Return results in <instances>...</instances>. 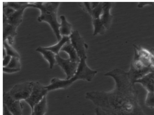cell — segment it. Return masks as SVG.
<instances>
[{"instance_id": "83f0119b", "label": "cell", "mask_w": 154, "mask_h": 115, "mask_svg": "<svg viewBox=\"0 0 154 115\" xmlns=\"http://www.w3.org/2000/svg\"><path fill=\"white\" fill-rule=\"evenodd\" d=\"M12 57L7 55L3 58V67L7 66L10 63Z\"/></svg>"}, {"instance_id": "ac0fdd59", "label": "cell", "mask_w": 154, "mask_h": 115, "mask_svg": "<svg viewBox=\"0 0 154 115\" xmlns=\"http://www.w3.org/2000/svg\"><path fill=\"white\" fill-rule=\"evenodd\" d=\"M70 41L69 36H63L61 39L56 44L52 46L44 47L46 49L51 51L56 55H59V52L63 45Z\"/></svg>"}, {"instance_id": "836d02e7", "label": "cell", "mask_w": 154, "mask_h": 115, "mask_svg": "<svg viewBox=\"0 0 154 115\" xmlns=\"http://www.w3.org/2000/svg\"><path fill=\"white\" fill-rule=\"evenodd\" d=\"M31 115H34V113L33 111H32V113Z\"/></svg>"}, {"instance_id": "9a60e30c", "label": "cell", "mask_w": 154, "mask_h": 115, "mask_svg": "<svg viewBox=\"0 0 154 115\" xmlns=\"http://www.w3.org/2000/svg\"><path fill=\"white\" fill-rule=\"evenodd\" d=\"M25 8L16 11L8 17V22L9 24L17 27L22 22L23 11Z\"/></svg>"}, {"instance_id": "9c48e42d", "label": "cell", "mask_w": 154, "mask_h": 115, "mask_svg": "<svg viewBox=\"0 0 154 115\" xmlns=\"http://www.w3.org/2000/svg\"><path fill=\"white\" fill-rule=\"evenodd\" d=\"M3 102L13 115H21L23 106L20 101L13 98L8 92L3 94Z\"/></svg>"}, {"instance_id": "52a82bcc", "label": "cell", "mask_w": 154, "mask_h": 115, "mask_svg": "<svg viewBox=\"0 0 154 115\" xmlns=\"http://www.w3.org/2000/svg\"><path fill=\"white\" fill-rule=\"evenodd\" d=\"M69 37L71 43L76 51L80 59L87 58L88 45L84 42L79 32L76 30L72 31Z\"/></svg>"}, {"instance_id": "d6986e66", "label": "cell", "mask_w": 154, "mask_h": 115, "mask_svg": "<svg viewBox=\"0 0 154 115\" xmlns=\"http://www.w3.org/2000/svg\"><path fill=\"white\" fill-rule=\"evenodd\" d=\"M93 24L94 27L93 35L104 33L106 29L103 25L100 18L93 19Z\"/></svg>"}, {"instance_id": "4fadbf2b", "label": "cell", "mask_w": 154, "mask_h": 115, "mask_svg": "<svg viewBox=\"0 0 154 115\" xmlns=\"http://www.w3.org/2000/svg\"><path fill=\"white\" fill-rule=\"evenodd\" d=\"M36 51L42 54L44 57L49 62L50 68L52 69L55 64L56 62V54L51 51L46 49L44 47H38L36 49Z\"/></svg>"}, {"instance_id": "8992f818", "label": "cell", "mask_w": 154, "mask_h": 115, "mask_svg": "<svg viewBox=\"0 0 154 115\" xmlns=\"http://www.w3.org/2000/svg\"><path fill=\"white\" fill-rule=\"evenodd\" d=\"M48 92L45 87L38 81L33 82V86L29 97L25 100L31 107L32 110L35 105L46 95Z\"/></svg>"}, {"instance_id": "e0dca14e", "label": "cell", "mask_w": 154, "mask_h": 115, "mask_svg": "<svg viewBox=\"0 0 154 115\" xmlns=\"http://www.w3.org/2000/svg\"><path fill=\"white\" fill-rule=\"evenodd\" d=\"M47 110L46 95L34 106L32 111L34 115H44Z\"/></svg>"}, {"instance_id": "ffe728a7", "label": "cell", "mask_w": 154, "mask_h": 115, "mask_svg": "<svg viewBox=\"0 0 154 115\" xmlns=\"http://www.w3.org/2000/svg\"><path fill=\"white\" fill-rule=\"evenodd\" d=\"M28 2H3V5L10 7L15 11L28 7Z\"/></svg>"}, {"instance_id": "5b68a950", "label": "cell", "mask_w": 154, "mask_h": 115, "mask_svg": "<svg viewBox=\"0 0 154 115\" xmlns=\"http://www.w3.org/2000/svg\"><path fill=\"white\" fill-rule=\"evenodd\" d=\"M33 82L26 81L17 84L8 92L14 99L19 101L25 100L30 96L32 92Z\"/></svg>"}, {"instance_id": "3957f363", "label": "cell", "mask_w": 154, "mask_h": 115, "mask_svg": "<svg viewBox=\"0 0 154 115\" xmlns=\"http://www.w3.org/2000/svg\"><path fill=\"white\" fill-rule=\"evenodd\" d=\"M154 71V66L148 56L134 51V58L128 72L134 81Z\"/></svg>"}, {"instance_id": "5bb4252c", "label": "cell", "mask_w": 154, "mask_h": 115, "mask_svg": "<svg viewBox=\"0 0 154 115\" xmlns=\"http://www.w3.org/2000/svg\"><path fill=\"white\" fill-rule=\"evenodd\" d=\"M60 50L66 52L69 55V59L71 61L79 62L80 59L78 56L75 49L71 44L70 41L66 43Z\"/></svg>"}, {"instance_id": "cb8c5ba5", "label": "cell", "mask_w": 154, "mask_h": 115, "mask_svg": "<svg viewBox=\"0 0 154 115\" xmlns=\"http://www.w3.org/2000/svg\"><path fill=\"white\" fill-rule=\"evenodd\" d=\"M13 68H20L21 64L19 58L16 57H12L10 63L6 67Z\"/></svg>"}, {"instance_id": "d4e9b609", "label": "cell", "mask_w": 154, "mask_h": 115, "mask_svg": "<svg viewBox=\"0 0 154 115\" xmlns=\"http://www.w3.org/2000/svg\"><path fill=\"white\" fill-rule=\"evenodd\" d=\"M3 14L7 17L12 14L16 11L12 8L8 6L3 5Z\"/></svg>"}, {"instance_id": "2e32d148", "label": "cell", "mask_w": 154, "mask_h": 115, "mask_svg": "<svg viewBox=\"0 0 154 115\" xmlns=\"http://www.w3.org/2000/svg\"><path fill=\"white\" fill-rule=\"evenodd\" d=\"M60 18L61 20L60 26L59 28L60 35L63 36H70L72 32L71 24L68 22L64 15H61Z\"/></svg>"}, {"instance_id": "7402d4cb", "label": "cell", "mask_w": 154, "mask_h": 115, "mask_svg": "<svg viewBox=\"0 0 154 115\" xmlns=\"http://www.w3.org/2000/svg\"><path fill=\"white\" fill-rule=\"evenodd\" d=\"M144 103L147 107L151 109L154 108V93H146Z\"/></svg>"}, {"instance_id": "44dd1931", "label": "cell", "mask_w": 154, "mask_h": 115, "mask_svg": "<svg viewBox=\"0 0 154 115\" xmlns=\"http://www.w3.org/2000/svg\"><path fill=\"white\" fill-rule=\"evenodd\" d=\"M3 47L5 48L7 55L12 57H16L20 58V56L18 52L10 45L7 40L3 41Z\"/></svg>"}, {"instance_id": "7a4b0ae2", "label": "cell", "mask_w": 154, "mask_h": 115, "mask_svg": "<svg viewBox=\"0 0 154 115\" xmlns=\"http://www.w3.org/2000/svg\"><path fill=\"white\" fill-rule=\"evenodd\" d=\"M60 4L59 2H30L28 4L29 7L40 9L41 14L38 18V21L39 22L45 21L49 24L58 42L62 38L59 32L60 24L58 23L57 20V11Z\"/></svg>"}, {"instance_id": "603a6c76", "label": "cell", "mask_w": 154, "mask_h": 115, "mask_svg": "<svg viewBox=\"0 0 154 115\" xmlns=\"http://www.w3.org/2000/svg\"><path fill=\"white\" fill-rule=\"evenodd\" d=\"M102 2H100L98 5L92 9L91 16L93 19L100 18L102 13Z\"/></svg>"}, {"instance_id": "484cf974", "label": "cell", "mask_w": 154, "mask_h": 115, "mask_svg": "<svg viewBox=\"0 0 154 115\" xmlns=\"http://www.w3.org/2000/svg\"><path fill=\"white\" fill-rule=\"evenodd\" d=\"M81 4L83 9H85L91 15L92 9L91 8V2H83Z\"/></svg>"}, {"instance_id": "f546056e", "label": "cell", "mask_w": 154, "mask_h": 115, "mask_svg": "<svg viewBox=\"0 0 154 115\" xmlns=\"http://www.w3.org/2000/svg\"><path fill=\"white\" fill-rule=\"evenodd\" d=\"M3 115H13L6 107L3 104Z\"/></svg>"}, {"instance_id": "1f68e13d", "label": "cell", "mask_w": 154, "mask_h": 115, "mask_svg": "<svg viewBox=\"0 0 154 115\" xmlns=\"http://www.w3.org/2000/svg\"><path fill=\"white\" fill-rule=\"evenodd\" d=\"M3 58L5 56H6L7 55V53H6V50L4 47H3Z\"/></svg>"}, {"instance_id": "6da1fadb", "label": "cell", "mask_w": 154, "mask_h": 115, "mask_svg": "<svg viewBox=\"0 0 154 115\" xmlns=\"http://www.w3.org/2000/svg\"><path fill=\"white\" fill-rule=\"evenodd\" d=\"M104 75L114 80V88L107 92H88L86 99L108 115H146L140 104L136 83L128 71L116 68Z\"/></svg>"}, {"instance_id": "f1b7e54d", "label": "cell", "mask_w": 154, "mask_h": 115, "mask_svg": "<svg viewBox=\"0 0 154 115\" xmlns=\"http://www.w3.org/2000/svg\"><path fill=\"white\" fill-rule=\"evenodd\" d=\"M95 111L96 115H108L104 111L97 107L96 108Z\"/></svg>"}, {"instance_id": "4316f807", "label": "cell", "mask_w": 154, "mask_h": 115, "mask_svg": "<svg viewBox=\"0 0 154 115\" xmlns=\"http://www.w3.org/2000/svg\"><path fill=\"white\" fill-rule=\"evenodd\" d=\"M20 68H13L7 67H3V71L4 72L7 73H13L19 71Z\"/></svg>"}, {"instance_id": "d6a6232c", "label": "cell", "mask_w": 154, "mask_h": 115, "mask_svg": "<svg viewBox=\"0 0 154 115\" xmlns=\"http://www.w3.org/2000/svg\"><path fill=\"white\" fill-rule=\"evenodd\" d=\"M150 50L154 54V48H152V50Z\"/></svg>"}, {"instance_id": "7c38bea8", "label": "cell", "mask_w": 154, "mask_h": 115, "mask_svg": "<svg viewBox=\"0 0 154 115\" xmlns=\"http://www.w3.org/2000/svg\"><path fill=\"white\" fill-rule=\"evenodd\" d=\"M3 25V41H8V43L12 45L14 43V38L17 34V27L7 23Z\"/></svg>"}, {"instance_id": "ba28073f", "label": "cell", "mask_w": 154, "mask_h": 115, "mask_svg": "<svg viewBox=\"0 0 154 115\" xmlns=\"http://www.w3.org/2000/svg\"><path fill=\"white\" fill-rule=\"evenodd\" d=\"M56 63L65 72L66 76V79H69L75 75L79 63L72 62L69 58L63 59L59 55H56Z\"/></svg>"}, {"instance_id": "30bf717a", "label": "cell", "mask_w": 154, "mask_h": 115, "mask_svg": "<svg viewBox=\"0 0 154 115\" xmlns=\"http://www.w3.org/2000/svg\"><path fill=\"white\" fill-rule=\"evenodd\" d=\"M134 82L136 84L141 85L147 92L154 93V71L146 74Z\"/></svg>"}, {"instance_id": "8fae6325", "label": "cell", "mask_w": 154, "mask_h": 115, "mask_svg": "<svg viewBox=\"0 0 154 115\" xmlns=\"http://www.w3.org/2000/svg\"><path fill=\"white\" fill-rule=\"evenodd\" d=\"M113 4L112 2H102L103 12L100 18L106 29L109 28L112 21L113 17L110 10Z\"/></svg>"}, {"instance_id": "4dcf8cb0", "label": "cell", "mask_w": 154, "mask_h": 115, "mask_svg": "<svg viewBox=\"0 0 154 115\" xmlns=\"http://www.w3.org/2000/svg\"><path fill=\"white\" fill-rule=\"evenodd\" d=\"M99 3L100 2H91L92 9H93L97 7Z\"/></svg>"}, {"instance_id": "277c9868", "label": "cell", "mask_w": 154, "mask_h": 115, "mask_svg": "<svg viewBox=\"0 0 154 115\" xmlns=\"http://www.w3.org/2000/svg\"><path fill=\"white\" fill-rule=\"evenodd\" d=\"M80 80L89 82L91 80V77L86 71L78 69L75 75L71 78L61 80L54 78L51 79L50 84L45 87L48 92L57 89H66L75 81Z\"/></svg>"}]
</instances>
